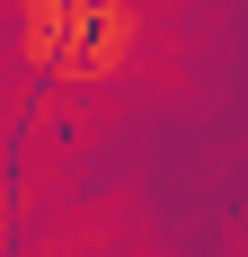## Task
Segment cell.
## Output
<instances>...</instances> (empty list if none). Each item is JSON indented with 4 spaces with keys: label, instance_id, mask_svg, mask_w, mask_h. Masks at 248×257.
Listing matches in <instances>:
<instances>
[{
    "label": "cell",
    "instance_id": "cell-1",
    "mask_svg": "<svg viewBox=\"0 0 248 257\" xmlns=\"http://www.w3.org/2000/svg\"><path fill=\"white\" fill-rule=\"evenodd\" d=\"M133 0H89L71 18V45H62V71H80V80H115L124 71V53H133Z\"/></svg>",
    "mask_w": 248,
    "mask_h": 257
}]
</instances>
